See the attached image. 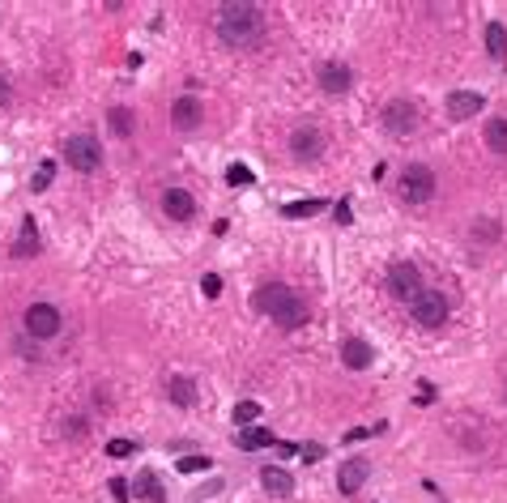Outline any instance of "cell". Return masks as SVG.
I'll return each instance as SVG.
<instances>
[{
  "label": "cell",
  "instance_id": "4fadbf2b",
  "mask_svg": "<svg viewBox=\"0 0 507 503\" xmlns=\"http://www.w3.org/2000/svg\"><path fill=\"white\" fill-rule=\"evenodd\" d=\"M162 213H171L175 222H188V218L196 213L192 192H184V188H166V192H162Z\"/></svg>",
  "mask_w": 507,
  "mask_h": 503
},
{
  "label": "cell",
  "instance_id": "30bf717a",
  "mask_svg": "<svg viewBox=\"0 0 507 503\" xmlns=\"http://www.w3.org/2000/svg\"><path fill=\"white\" fill-rule=\"evenodd\" d=\"M367 477H371V461L367 457H350L337 469V486H341V495H358L367 486Z\"/></svg>",
  "mask_w": 507,
  "mask_h": 503
},
{
  "label": "cell",
  "instance_id": "d6986e66",
  "mask_svg": "<svg viewBox=\"0 0 507 503\" xmlns=\"http://www.w3.org/2000/svg\"><path fill=\"white\" fill-rule=\"evenodd\" d=\"M273 431H265V426H239V448H273Z\"/></svg>",
  "mask_w": 507,
  "mask_h": 503
},
{
  "label": "cell",
  "instance_id": "5b68a950",
  "mask_svg": "<svg viewBox=\"0 0 507 503\" xmlns=\"http://www.w3.org/2000/svg\"><path fill=\"white\" fill-rule=\"evenodd\" d=\"M64 158H68V167L73 171H98V167H103V145H98L94 137H68V145H64Z\"/></svg>",
  "mask_w": 507,
  "mask_h": 503
},
{
  "label": "cell",
  "instance_id": "4316f807",
  "mask_svg": "<svg viewBox=\"0 0 507 503\" xmlns=\"http://www.w3.org/2000/svg\"><path fill=\"white\" fill-rule=\"evenodd\" d=\"M52 175H56V162H52V158H47V162H43V167L35 171V180H30V188H35V192H43L47 184H52Z\"/></svg>",
  "mask_w": 507,
  "mask_h": 503
},
{
  "label": "cell",
  "instance_id": "6da1fadb",
  "mask_svg": "<svg viewBox=\"0 0 507 503\" xmlns=\"http://www.w3.org/2000/svg\"><path fill=\"white\" fill-rule=\"evenodd\" d=\"M251 303H256V312L269 316L277 329H303V324L312 320L307 316V303H303V294L290 290V286H282V282L260 286L256 294H251Z\"/></svg>",
  "mask_w": 507,
  "mask_h": 503
},
{
  "label": "cell",
  "instance_id": "484cf974",
  "mask_svg": "<svg viewBox=\"0 0 507 503\" xmlns=\"http://www.w3.org/2000/svg\"><path fill=\"white\" fill-rule=\"evenodd\" d=\"M111 133L115 137H133V111L128 107H115L111 111Z\"/></svg>",
  "mask_w": 507,
  "mask_h": 503
},
{
  "label": "cell",
  "instance_id": "83f0119b",
  "mask_svg": "<svg viewBox=\"0 0 507 503\" xmlns=\"http://www.w3.org/2000/svg\"><path fill=\"white\" fill-rule=\"evenodd\" d=\"M133 452H137V444H133V439H111V444H107V457H115V461L133 457Z\"/></svg>",
  "mask_w": 507,
  "mask_h": 503
},
{
  "label": "cell",
  "instance_id": "ba28073f",
  "mask_svg": "<svg viewBox=\"0 0 507 503\" xmlns=\"http://www.w3.org/2000/svg\"><path fill=\"white\" fill-rule=\"evenodd\" d=\"M324 145H328V137L316 129V124H303V129L290 133V154H294L298 162H316V158L324 154Z\"/></svg>",
  "mask_w": 507,
  "mask_h": 503
},
{
  "label": "cell",
  "instance_id": "7c38bea8",
  "mask_svg": "<svg viewBox=\"0 0 507 503\" xmlns=\"http://www.w3.org/2000/svg\"><path fill=\"white\" fill-rule=\"evenodd\" d=\"M481 107H486V103H481L477 90H452V94H448V115H452V120H469V115H477Z\"/></svg>",
  "mask_w": 507,
  "mask_h": 503
},
{
  "label": "cell",
  "instance_id": "cb8c5ba5",
  "mask_svg": "<svg viewBox=\"0 0 507 503\" xmlns=\"http://www.w3.org/2000/svg\"><path fill=\"white\" fill-rule=\"evenodd\" d=\"M260 418V401H239L235 406V426H256Z\"/></svg>",
  "mask_w": 507,
  "mask_h": 503
},
{
  "label": "cell",
  "instance_id": "f546056e",
  "mask_svg": "<svg viewBox=\"0 0 507 503\" xmlns=\"http://www.w3.org/2000/svg\"><path fill=\"white\" fill-rule=\"evenodd\" d=\"M200 290H205V298H218L222 294V278L218 273H205V278H200Z\"/></svg>",
  "mask_w": 507,
  "mask_h": 503
},
{
  "label": "cell",
  "instance_id": "5bb4252c",
  "mask_svg": "<svg viewBox=\"0 0 507 503\" xmlns=\"http://www.w3.org/2000/svg\"><path fill=\"white\" fill-rule=\"evenodd\" d=\"M341 363H345L350 371H367V367L375 363V350H371L363 337H350V341H341Z\"/></svg>",
  "mask_w": 507,
  "mask_h": 503
},
{
  "label": "cell",
  "instance_id": "ffe728a7",
  "mask_svg": "<svg viewBox=\"0 0 507 503\" xmlns=\"http://www.w3.org/2000/svg\"><path fill=\"white\" fill-rule=\"evenodd\" d=\"M486 47H490L495 60H507V30H503V21H490V26H486Z\"/></svg>",
  "mask_w": 507,
  "mask_h": 503
},
{
  "label": "cell",
  "instance_id": "8fae6325",
  "mask_svg": "<svg viewBox=\"0 0 507 503\" xmlns=\"http://www.w3.org/2000/svg\"><path fill=\"white\" fill-rule=\"evenodd\" d=\"M205 120V111H200V103L192 94H184V98H175V107H171V124L175 129H184V133H192L196 124Z\"/></svg>",
  "mask_w": 507,
  "mask_h": 503
},
{
  "label": "cell",
  "instance_id": "ac0fdd59",
  "mask_svg": "<svg viewBox=\"0 0 507 503\" xmlns=\"http://www.w3.org/2000/svg\"><path fill=\"white\" fill-rule=\"evenodd\" d=\"M166 397L175 401V406H196V388H192V380H184V375H171L166 380Z\"/></svg>",
  "mask_w": 507,
  "mask_h": 503
},
{
  "label": "cell",
  "instance_id": "52a82bcc",
  "mask_svg": "<svg viewBox=\"0 0 507 503\" xmlns=\"http://www.w3.org/2000/svg\"><path fill=\"white\" fill-rule=\"evenodd\" d=\"M414 320L422 324V329H439V324L448 320V303H443V294L439 290H418V298L410 303Z\"/></svg>",
  "mask_w": 507,
  "mask_h": 503
},
{
  "label": "cell",
  "instance_id": "e575fe53",
  "mask_svg": "<svg viewBox=\"0 0 507 503\" xmlns=\"http://www.w3.org/2000/svg\"><path fill=\"white\" fill-rule=\"evenodd\" d=\"M503 397H507V392H503Z\"/></svg>",
  "mask_w": 507,
  "mask_h": 503
},
{
  "label": "cell",
  "instance_id": "8992f818",
  "mask_svg": "<svg viewBox=\"0 0 507 503\" xmlns=\"http://www.w3.org/2000/svg\"><path fill=\"white\" fill-rule=\"evenodd\" d=\"M388 290H392L396 298H405V303H414L418 290H422V273H418V265H414V260H396V265L388 269Z\"/></svg>",
  "mask_w": 507,
  "mask_h": 503
},
{
  "label": "cell",
  "instance_id": "1f68e13d",
  "mask_svg": "<svg viewBox=\"0 0 507 503\" xmlns=\"http://www.w3.org/2000/svg\"><path fill=\"white\" fill-rule=\"evenodd\" d=\"M13 103V86H9V77H5V73H0V111H5Z\"/></svg>",
  "mask_w": 507,
  "mask_h": 503
},
{
  "label": "cell",
  "instance_id": "d4e9b609",
  "mask_svg": "<svg viewBox=\"0 0 507 503\" xmlns=\"http://www.w3.org/2000/svg\"><path fill=\"white\" fill-rule=\"evenodd\" d=\"M226 184H231V188H251V184H256V175H251V167L235 162L231 171H226Z\"/></svg>",
  "mask_w": 507,
  "mask_h": 503
},
{
  "label": "cell",
  "instance_id": "e0dca14e",
  "mask_svg": "<svg viewBox=\"0 0 507 503\" xmlns=\"http://www.w3.org/2000/svg\"><path fill=\"white\" fill-rule=\"evenodd\" d=\"M260 486H265L269 495H290V491H294L290 473H286L282 465H265V469H260Z\"/></svg>",
  "mask_w": 507,
  "mask_h": 503
},
{
  "label": "cell",
  "instance_id": "3957f363",
  "mask_svg": "<svg viewBox=\"0 0 507 503\" xmlns=\"http://www.w3.org/2000/svg\"><path fill=\"white\" fill-rule=\"evenodd\" d=\"M401 196L410 200V205H426V200L435 196V171L422 167V162L405 167V175H401Z\"/></svg>",
  "mask_w": 507,
  "mask_h": 503
},
{
  "label": "cell",
  "instance_id": "4dcf8cb0",
  "mask_svg": "<svg viewBox=\"0 0 507 503\" xmlns=\"http://www.w3.org/2000/svg\"><path fill=\"white\" fill-rule=\"evenodd\" d=\"M107 486H111V495H115L119 503H128V482H124V477H111Z\"/></svg>",
  "mask_w": 507,
  "mask_h": 503
},
{
  "label": "cell",
  "instance_id": "d6a6232c",
  "mask_svg": "<svg viewBox=\"0 0 507 503\" xmlns=\"http://www.w3.org/2000/svg\"><path fill=\"white\" fill-rule=\"evenodd\" d=\"M298 457H303V461H320V457H324V448H320V444H303V448H298Z\"/></svg>",
  "mask_w": 507,
  "mask_h": 503
},
{
  "label": "cell",
  "instance_id": "44dd1931",
  "mask_svg": "<svg viewBox=\"0 0 507 503\" xmlns=\"http://www.w3.org/2000/svg\"><path fill=\"white\" fill-rule=\"evenodd\" d=\"M137 495H141V499H149V503H162V499H166V491L158 486V473H149V469H145V473L137 477Z\"/></svg>",
  "mask_w": 507,
  "mask_h": 503
},
{
  "label": "cell",
  "instance_id": "836d02e7",
  "mask_svg": "<svg viewBox=\"0 0 507 503\" xmlns=\"http://www.w3.org/2000/svg\"><path fill=\"white\" fill-rule=\"evenodd\" d=\"M333 218H337L341 226H350V222H354V213H350V200H337V213H333Z\"/></svg>",
  "mask_w": 507,
  "mask_h": 503
},
{
  "label": "cell",
  "instance_id": "f1b7e54d",
  "mask_svg": "<svg viewBox=\"0 0 507 503\" xmlns=\"http://www.w3.org/2000/svg\"><path fill=\"white\" fill-rule=\"evenodd\" d=\"M213 461L209 457H180V473H205Z\"/></svg>",
  "mask_w": 507,
  "mask_h": 503
},
{
  "label": "cell",
  "instance_id": "9c48e42d",
  "mask_svg": "<svg viewBox=\"0 0 507 503\" xmlns=\"http://www.w3.org/2000/svg\"><path fill=\"white\" fill-rule=\"evenodd\" d=\"M379 120H384V129L392 133V137H410L414 129H418V107L414 103H405V98H396V103H388L384 107V115H379Z\"/></svg>",
  "mask_w": 507,
  "mask_h": 503
},
{
  "label": "cell",
  "instance_id": "9a60e30c",
  "mask_svg": "<svg viewBox=\"0 0 507 503\" xmlns=\"http://www.w3.org/2000/svg\"><path fill=\"white\" fill-rule=\"evenodd\" d=\"M35 252H39V226H35V218H21L17 239H13V260H30Z\"/></svg>",
  "mask_w": 507,
  "mask_h": 503
},
{
  "label": "cell",
  "instance_id": "7a4b0ae2",
  "mask_svg": "<svg viewBox=\"0 0 507 503\" xmlns=\"http://www.w3.org/2000/svg\"><path fill=\"white\" fill-rule=\"evenodd\" d=\"M218 39L226 47H256L265 39V13L260 5H222L218 13Z\"/></svg>",
  "mask_w": 507,
  "mask_h": 503
},
{
  "label": "cell",
  "instance_id": "7402d4cb",
  "mask_svg": "<svg viewBox=\"0 0 507 503\" xmlns=\"http://www.w3.org/2000/svg\"><path fill=\"white\" fill-rule=\"evenodd\" d=\"M486 145L495 149V154H507V120L503 115L486 124Z\"/></svg>",
  "mask_w": 507,
  "mask_h": 503
},
{
  "label": "cell",
  "instance_id": "277c9868",
  "mask_svg": "<svg viewBox=\"0 0 507 503\" xmlns=\"http://www.w3.org/2000/svg\"><path fill=\"white\" fill-rule=\"evenodd\" d=\"M21 324H26V333H30L35 341H47V337H56V333L64 329V316H60V307H52V303H30Z\"/></svg>",
  "mask_w": 507,
  "mask_h": 503
},
{
  "label": "cell",
  "instance_id": "2e32d148",
  "mask_svg": "<svg viewBox=\"0 0 507 503\" xmlns=\"http://www.w3.org/2000/svg\"><path fill=\"white\" fill-rule=\"evenodd\" d=\"M320 90H324V94H345V90H350V68L337 64V60L320 64Z\"/></svg>",
  "mask_w": 507,
  "mask_h": 503
},
{
  "label": "cell",
  "instance_id": "603a6c76",
  "mask_svg": "<svg viewBox=\"0 0 507 503\" xmlns=\"http://www.w3.org/2000/svg\"><path fill=\"white\" fill-rule=\"evenodd\" d=\"M324 205H328L324 196H312V200H290V205H286L282 213H286V218H312V213H320Z\"/></svg>",
  "mask_w": 507,
  "mask_h": 503
}]
</instances>
